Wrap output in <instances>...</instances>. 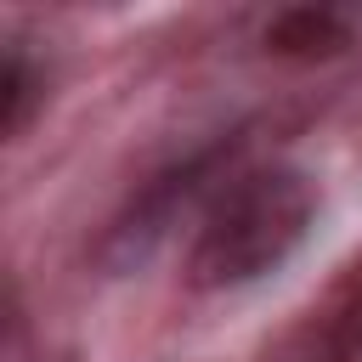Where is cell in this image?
<instances>
[{
	"instance_id": "2",
	"label": "cell",
	"mask_w": 362,
	"mask_h": 362,
	"mask_svg": "<svg viewBox=\"0 0 362 362\" xmlns=\"http://www.w3.org/2000/svg\"><path fill=\"white\" fill-rule=\"evenodd\" d=\"M243 147H249V124H232V130H221V136H209V141H198L192 153H181V158H170L164 170H153L119 209H113V221L102 226V238H96V266L102 272H136V266H147L158 249H164V238L209 198H221V187H226V175L238 170V158H243Z\"/></svg>"
},
{
	"instance_id": "5",
	"label": "cell",
	"mask_w": 362,
	"mask_h": 362,
	"mask_svg": "<svg viewBox=\"0 0 362 362\" xmlns=\"http://www.w3.org/2000/svg\"><path fill=\"white\" fill-rule=\"evenodd\" d=\"M40 107H45V68L23 45H6V62H0V136L17 141Z\"/></svg>"
},
{
	"instance_id": "1",
	"label": "cell",
	"mask_w": 362,
	"mask_h": 362,
	"mask_svg": "<svg viewBox=\"0 0 362 362\" xmlns=\"http://www.w3.org/2000/svg\"><path fill=\"white\" fill-rule=\"evenodd\" d=\"M311 221H317V181L300 164L243 170L204 209L187 249V283L204 294L260 283L305 243Z\"/></svg>"
},
{
	"instance_id": "3",
	"label": "cell",
	"mask_w": 362,
	"mask_h": 362,
	"mask_svg": "<svg viewBox=\"0 0 362 362\" xmlns=\"http://www.w3.org/2000/svg\"><path fill=\"white\" fill-rule=\"evenodd\" d=\"M356 28L362 17L351 6H283L260 28V45L277 62H334L356 45Z\"/></svg>"
},
{
	"instance_id": "4",
	"label": "cell",
	"mask_w": 362,
	"mask_h": 362,
	"mask_svg": "<svg viewBox=\"0 0 362 362\" xmlns=\"http://www.w3.org/2000/svg\"><path fill=\"white\" fill-rule=\"evenodd\" d=\"M294 362H362V255L328 283L322 305L294 339Z\"/></svg>"
}]
</instances>
